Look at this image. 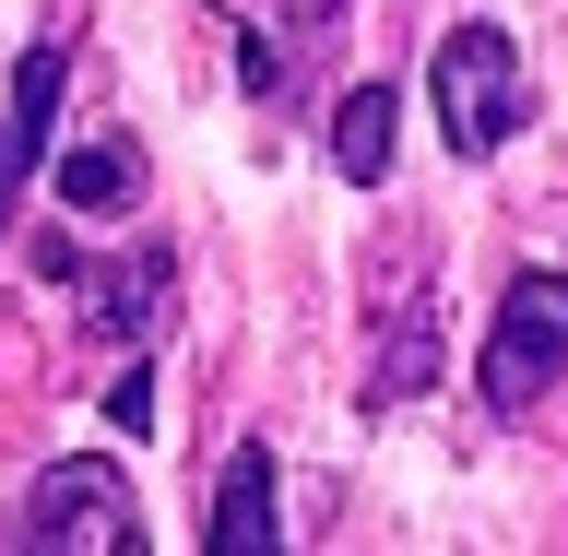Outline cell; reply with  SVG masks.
<instances>
[{
  "label": "cell",
  "mask_w": 568,
  "mask_h": 556,
  "mask_svg": "<svg viewBox=\"0 0 568 556\" xmlns=\"http://www.w3.org/2000/svg\"><path fill=\"white\" fill-rule=\"evenodd\" d=\"M426 95H438V131H450V154H474V166H486L497 142L532 119L521 36H497V24H450V36H438V60H426Z\"/></svg>",
  "instance_id": "1"
},
{
  "label": "cell",
  "mask_w": 568,
  "mask_h": 556,
  "mask_svg": "<svg viewBox=\"0 0 568 556\" xmlns=\"http://www.w3.org/2000/svg\"><path fill=\"white\" fill-rule=\"evenodd\" d=\"M557 380H568V273L532 261V273H509V296H497V320H486L474 391H486V415H532Z\"/></svg>",
  "instance_id": "2"
},
{
  "label": "cell",
  "mask_w": 568,
  "mask_h": 556,
  "mask_svg": "<svg viewBox=\"0 0 568 556\" xmlns=\"http://www.w3.org/2000/svg\"><path fill=\"white\" fill-rule=\"evenodd\" d=\"M24 533L36 556H131L142 545V497H131V474H119V462H95V451H71V462H48V474H36L24 486Z\"/></svg>",
  "instance_id": "3"
},
{
  "label": "cell",
  "mask_w": 568,
  "mask_h": 556,
  "mask_svg": "<svg viewBox=\"0 0 568 556\" xmlns=\"http://www.w3.org/2000/svg\"><path fill=\"white\" fill-rule=\"evenodd\" d=\"M60 83H71V48H60V36H48V48H24V71H12V107H0V225H12V202H24L36 166H48Z\"/></svg>",
  "instance_id": "4"
},
{
  "label": "cell",
  "mask_w": 568,
  "mask_h": 556,
  "mask_svg": "<svg viewBox=\"0 0 568 556\" xmlns=\"http://www.w3.org/2000/svg\"><path fill=\"white\" fill-rule=\"evenodd\" d=\"M213 556H273L284 545V522H273V451L261 438H237L225 451V486H213V533H202Z\"/></svg>",
  "instance_id": "5"
},
{
  "label": "cell",
  "mask_w": 568,
  "mask_h": 556,
  "mask_svg": "<svg viewBox=\"0 0 568 556\" xmlns=\"http://www.w3.org/2000/svg\"><path fill=\"white\" fill-rule=\"evenodd\" d=\"M390 131H403V95H390V83H355V95L332 107V166H344L355 190H379L390 178Z\"/></svg>",
  "instance_id": "6"
},
{
  "label": "cell",
  "mask_w": 568,
  "mask_h": 556,
  "mask_svg": "<svg viewBox=\"0 0 568 556\" xmlns=\"http://www.w3.org/2000/svg\"><path fill=\"white\" fill-rule=\"evenodd\" d=\"M60 202L71 213H131L142 202V142H119V131L71 142V154H60Z\"/></svg>",
  "instance_id": "7"
},
{
  "label": "cell",
  "mask_w": 568,
  "mask_h": 556,
  "mask_svg": "<svg viewBox=\"0 0 568 556\" xmlns=\"http://www.w3.org/2000/svg\"><path fill=\"white\" fill-rule=\"evenodd\" d=\"M95 320L119 344H154L166 332V249H142L131 273H95Z\"/></svg>",
  "instance_id": "8"
},
{
  "label": "cell",
  "mask_w": 568,
  "mask_h": 556,
  "mask_svg": "<svg viewBox=\"0 0 568 556\" xmlns=\"http://www.w3.org/2000/svg\"><path fill=\"white\" fill-rule=\"evenodd\" d=\"M438 380V320H403V332H390V355H379V380H367V403H415V391Z\"/></svg>",
  "instance_id": "9"
},
{
  "label": "cell",
  "mask_w": 568,
  "mask_h": 556,
  "mask_svg": "<svg viewBox=\"0 0 568 556\" xmlns=\"http://www.w3.org/2000/svg\"><path fill=\"white\" fill-rule=\"evenodd\" d=\"M106 426H119V438H142V426H154V367H119V391H106Z\"/></svg>",
  "instance_id": "10"
},
{
  "label": "cell",
  "mask_w": 568,
  "mask_h": 556,
  "mask_svg": "<svg viewBox=\"0 0 568 556\" xmlns=\"http://www.w3.org/2000/svg\"><path fill=\"white\" fill-rule=\"evenodd\" d=\"M237 71H248V95H273V83H284V48H273V36H248Z\"/></svg>",
  "instance_id": "11"
}]
</instances>
